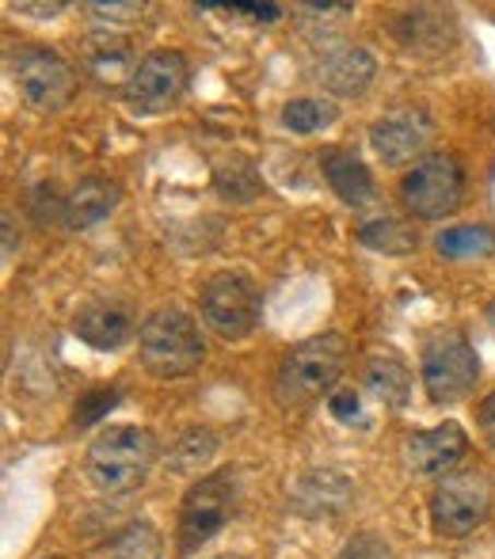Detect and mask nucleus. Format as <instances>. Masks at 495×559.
I'll return each instance as SVG.
<instances>
[{
	"instance_id": "f257e3e1",
	"label": "nucleus",
	"mask_w": 495,
	"mask_h": 559,
	"mask_svg": "<svg viewBox=\"0 0 495 559\" xmlns=\"http://www.w3.org/2000/svg\"><path fill=\"white\" fill-rule=\"evenodd\" d=\"M347 358V338L328 332L297 343L274 373V400L282 407H309L335 389Z\"/></svg>"
},
{
	"instance_id": "f03ea898",
	"label": "nucleus",
	"mask_w": 495,
	"mask_h": 559,
	"mask_svg": "<svg viewBox=\"0 0 495 559\" xmlns=\"http://www.w3.org/2000/svg\"><path fill=\"white\" fill-rule=\"evenodd\" d=\"M156 461V438L141 427H107L96 442L89 445L84 472L107 495L133 491L149 476Z\"/></svg>"
},
{
	"instance_id": "7ed1b4c3",
	"label": "nucleus",
	"mask_w": 495,
	"mask_h": 559,
	"mask_svg": "<svg viewBox=\"0 0 495 559\" xmlns=\"http://www.w3.org/2000/svg\"><path fill=\"white\" fill-rule=\"evenodd\" d=\"M138 354L149 373L172 381V377H187L199 369V361L207 358V343H202L199 324L187 312L161 309L141 324Z\"/></svg>"
},
{
	"instance_id": "20e7f679",
	"label": "nucleus",
	"mask_w": 495,
	"mask_h": 559,
	"mask_svg": "<svg viewBox=\"0 0 495 559\" xmlns=\"http://www.w3.org/2000/svg\"><path fill=\"white\" fill-rule=\"evenodd\" d=\"M237 502H240L237 472L225 468L202 476L184 495V507H179V548H184V556L199 552L214 533H222L225 522L237 514Z\"/></svg>"
},
{
	"instance_id": "39448f33",
	"label": "nucleus",
	"mask_w": 495,
	"mask_h": 559,
	"mask_svg": "<svg viewBox=\"0 0 495 559\" xmlns=\"http://www.w3.org/2000/svg\"><path fill=\"white\" fill-rule=\"evenodd\" d=\"M492 510V479L484 468H453L431 495V525L443 537H469Z\"/></svg>"
},
{
	"instance_id": "423d86ee",
	"label": "nucleus",
	"mask_w": 495,
	"mask_h": 559,
	"mask_svg": "<svg viewBox=\"0 0 495 559\" xmlns=\"http://www.w3.org/2000/svg\"><path fill=\"white\" fill-rule=\"evenodd\" d=\"M404 206L420 222H443L465 199V171H461L458 156L450 153H431L415 164L400 183Z\"/></svg>"
},
{
	"instance_id": "0eeeda50",
	"label": "nucleus",
	"mask_w": 495,
	"mask_h": 559,
	"mask_svg": "<svg viewBox=\"0 0 495 559\" xmlns=\"http://www.w3.org/2000/svg\"><path fill=\"white\" fill-rule=\"evenodd\" d=\"M259 312H263V301H259V289L248 274L225 271L214 274L202 289V320L217 338H245L256 332Z\"/></svg>"
},
{
	"instance_id": "6e6552de",
	"label": "nucleus",
	"mask_w": 495,
	"mask_h": 559,
	"mask_svg": "<svg viewBox=\"0 0 495 559\" xmlns=\"http://www.w3.org/2000/svg\"><path fill=\"white\" fill-rule=\"evenodd\" d=\"M481 361L461 332H446L423 350V384L435 404H458L473 392Z\"/></svg>"
},
{
	"instance_id": "1a4fd4ad",
	"label": "nucleus",
	"mask_w": 495,
	"mask_h": 559,
	"mask_svg": "<svg viewBox=\"0 0 495 559\" xmlns=\"http://www.w3.org/2000/svg\"><path fill=\"white\" fill-rule=\"evenodd\" d=\"M20 92L35 111H61L76 92V73L61 53L43 46H23L12 58Z\"/></svg>"
},
{
	"instance_id": "9d476101",
	"label": "nucleus",
	"mask_w": 495,
	"mask_h": 559,
	"mask_svg": "<svg viewBox=\"0 0 495 559\" xmlns=\"http://www.w3.org/2000/svg\"><path fill=\"white\" fill-rule=\"evenodd\" d=\"M187 58L176 50H156L145 61H138V73L126 84V104L141 115H161L184 96L187 88Z\"/></svg>"
},
{
	"instance_id": "9b49d317",
	"label": "nucleus",
	"mask_w": 495,
	"mask_h": 559,
	"mask_svg": "<svg viewBox=\"0 0 495 559\" xmlns=\"http://www.w3.org/2000/svg\"><path fill=\"white\" fill-rule=\"evenodd\" d=\"M374 148L385 164H404L412 156H420L427 148V141L435 138V122H431L427 111L420 107H408V111H397L370 130Z\"/></svg>"
},
{
	"instance_id": "f8f14e48",
	"label": "nucleus",
	"mask_w": 495,
	"mask_h": 559,
	"mask_svg": "<svg viewBox=\"0 0 495 559\" xmlns=\"http://www.w3.org/2000/svg\"><path fill=\"white\" fill-rule=\"evenodd\" d=\"M465 449H469V438L458 423H438V427L420 430V435L408 438L404 461L412 464V472H420V476H446V472L458 468Z\"/></svg>"
},
{
	"instance_id": "ddd939ff",
	"label": "nucleus",
	"mask_w": 495,
	"mask_h": 559,
	"mask_svg": "<svg viewBox=\"0 0 495 559\" xmlns=\"http://www.w3.org/2000/svg\"><path fill=\"white\" fill-rule=\"evenodd\" d=\"M84 69L89 76H96V84L104 88H119V84H130L138 66H133V46L126 35H115V31H99V35L84 38Z\"/></svg>"
},
{
	"instance_id": "4468645a",
	"label": "nucleus",
	"mask_w": 495,
	"mask_h": 559,
	"mask_svg": "<svg viewBox=\"0 0 495 559\" xmlns=\"http://www.w3.org/2000/svg\"><path fill=\"white\" fill-rule=\"evenodd\" d=\"M122 191L119 183H111V179H81V183L69 191L66 206H61V225L73 228V233H84V228L99 225L104 217L115 214V206H119Z\"/></svg>"
},
{
	"instance_id": "2eb2a0df",
	"label": "nucleus",
	"mask_w": 495,
	"mask_h": 559,
	"mask_svg": "<svg viewBox=\"0 0 495 559\" xmlns=\"http://www.w3.org/2000/svg\"><path fill=\"white\" fill-rule=\"evenodd\" d=\"M374 58L358 46H343V50H332L317 69V81L325 84L335 96H358V92L370 88L374 81Z\"/></svg>"
},
{
	"instance_id": "dca6fc26",
	"label": "nucleus",
	"mask_w": 495,
	"mask_h": 559,
	"mask_svg": "<svg viewBox=\"0 0 495 559\" xmlns=\"http://www.w3.org/2000/svg\"><path fill=\"white\" fill-rule=\"evenodd\" d=\"M351 499V484L343 476H335V472L328 468H317L309 472V476L297 484L294 491V510L305 518H332L340 514L343 507H347Z\"/></svg>"
},
{
	"instance_id": "f3484780",
	"label": "nucleus",
	"mask_w": 495,
	"mask_h": 559,
	"mask_svg": "<svg viewBox=\"0 0 495 559\" xmlns=\"http://www.w3.org/2000/svg\"><path fill=\"white\" fill-rule=\"evenodd\" d=\"M73 332L89 346H96V350H115V346H122L126 335H130V312L107 301L84 305L73 320Z\"/></svg>"
},
{
	"instance_id": "a211bd4d",
	"label": "nucleus",
	"mask_w": 495,
	"mask_h": 559,
	"mask_svg": "<svg viewBox=\"0 0 495 559\" xmlns=\"http://www.w3.org/2000/svg\"><path fill=\"white\" fill-rule=\"evenodd\" d=\"M320 164H325V176H328V183H332V191L340 194L347 206H366V202H374V194H377L374 176L358 156L328 148V153L320 156Z\"/></svg>"
},
{
	"instance_id": "6ab92c4d",
	"label": "nucleus",
	"mask_w": 495,
	"mask_h": 559,
	"mask_svg": "<svg viewBox=\"0 0 495 559\" xmlns=\"http://www.w3.org/2000/svg\"><path fill=\"white\" fill-rule=\"evenodd\" d=\"M366 384H370V392L381 400V404L408 407V396H412V373H408L397 358L377 354V358L366 361Z\"/></svg>"
},
{
	"instance_id": "aec40b11",
	"label": "nucleus",
	"mask_w": 495,
	"mask_h": 559,
	"mask_svg": "<svg viewBox=\"0 0 495 559\" xmlns=\"http://www.w3.org/2000/svg\"><path fill=\"white\" fill-rule=\"evenodd\" d=\"M438 251L446 259H484L495 251V233L488 225H458L438 233Z\"/></svg>"
},
{
	"instance_id": "412c9836",
	"label": "nucleus",
	"mask_w": 495,
	"mask_h": 559,
	"mask_svg": "<svg viewBox=\"0 0 495 559\" xmlns=\"http://www.w3.org/2000/svg\"><path fill=\"white\" fill-rule=\"evenodd\" d=\"M214 183L229 202H256L263 194V179L248 160H225L222 168H214Z\"/></svg>"
},
{
	"instance_id": "4be33fe9",
	"label": "nucleus",
	"mask_w": 495,
	"mask_h": 559,
	"mask_svg": "<svg viewBox=\"0 0 495 559\" xmlns=\"http://www.w3.org/2000/svg\"><path fill=\"white\" fill-rule=\"evenodd\" d=\"M363 243L366 248H374V251H385V255H408V251L415 248V228H408V225H400V222H392V217H385V222H370V225H363Z\"/></svg>"
},
{
	"instance_id": "5701e85b",
	"label": "nucleus",
	"mask_w": 495,
	"mask_h": 559,
	"mask_svg": "<svg viewBox=\"0 0 495 559\" xmlns=\"http://www.w3.org/2000/svg\"><path fill=\"white\" fill-rule=\"evenodd\" d=\"M217 449V438L210 430H187L172 449V468L176 472H195L199 464L210 461V453Z\"/></svg>"
},
{
	"instance_id": "b1692460",
	"label": "nucleus",
	"mask_w": 495,
	"mask_h": 559,
	"mask_svg": "<svg viewBox=\"0 0 495 559\" xmlns=\"http://www.w3.org/2000/svg\"><path fill=\"white\" fill-rule=\"evenodd\" d=\"M332 118L335 111L328 104H320V99H294V104H286V111H282V122L294 133H317V130H325V126H332Z\"/></svg>"
},
{
	"instance_id": "393cba45",
	"label": "nucleus",
	"mask_w": 495,
	"mask_h": 559,
	"mask_svg": "<svg viewBox=\"0 0 495 559\" xmlns=\"http://www.w3.org/2000/svg\"><path fill=\"white\" fill-rule=\"evenodd\" d=\"M119 404V392L115 389H99V392H89V396L76 404V427H92L96 419H104V412Z\"/></svg>"
},
{
	"instance_id": "a878e982",
	"label": "nucleus",
	"mask_w": 495,
	"mask_h": 559,
	"mask_svg": "<svg viewBox=\"0 0 495 559\" xmlns=\"http://www.w3.org/2000/svg\"><path fill=\"white\" fill-rule=\"evenodd\" d=\"M340 559H392V552L377 533H358V537H351L347 545H343Z\"/></svg>"
},
{
	"instance_id": "bb28decb",
	"label": "nucleus",
	"mask_w": 495,
	"mask_h": 559,
	"mask_svg": "<svg viewBox=\"0 0 495 559\" xmlns=\"http://www.w3.org/2000/svg\"><path fill=\"white\" fill-rule=\"evenodd\" d=\"M328 407H332V415L340 423H358L363 415H358V392L351 389H335L332 396H328Z\"/></svg>"
},
{
	"instance_id": "cd10ccee",
	"label": "nucleus",
	"mask_w": 495,
	"mask_h": 559,
	"mask_svg": "<svg viewBox=\"0 0 495 559\" xmlns=\"http://www.w3.org/2000/svg\"><path fill=\"white\" fill-rule=\"evenodd\" d=\"M202 8H214V12H245L248 20L259 23H274L279 20V4H202Z\"/></svg>"
},
{
	"instance_id": "c85d7f7f",
	"label": "nucleus",
	"mask_w": 495,
	"mask_h": 559,
	"mask_svg": "<svg viewBox=\"0 0 495 559\" xmlns=\"http://www.w3.org/2000/svg\"><path fill=\"white\" fill-rule=\"evenodd\" d=\"M89 12H96L99 20H130L145 12V4H89Z\"/></svg>"
},
{
	"instance_id": "c756f323",
	"label": "nucleus",
	"mask_w": 495,
	"mask_h": 559,
	"mask_svg": "<svg viewBox=\"0 0 495 559\" xmlns=\"http://www.w3.org/2000/svg\"><path fill=\"white\" fill-rule=\"evenodd\" d=\"M481 430H484V438H488V445L495 449V392L481 404Z\"/></svg>"
},
{
	"instance_id": "7c9ffc66",
	"label": "nucleus",
	"mask_w": 495,
	"mask_h": 559,
	"mask_svg": "<svg viewBox=\"0 0 495 559\" xmlns=\"http://www.w3.org/2000/svg\"><path fill=\"white\" fill-rule=\"evenodd\" d=\"M66 4H12V12H35V20H50V15H58Z\"/></svg>"
},
{
	"instance_id": "2f4dec72",
	"label": "nucleus",
	"mask_w": 495,
	"mask_h": 559,
	"mask_svg": "<svg viewBox=\"0 0 495 559\" xmlns=\"http://www.w3.org/2000/svg\"><path fill=\"white\" fill-rule=\"evenodd\" d=\"M4 255H12V217L4 214Z\"/></svg>"
},
{
	"instance_id": "473e14b6",
	"label": "nucleus",
	"mask_w": 495,
	"mask_h": 559,
	"mask_svg": "<svg viewBox=\"0 0 495 559\" xmlns=\"http://www.w3.org/2000/svg\"><path fill=\"white\" fill-rule=\"evenodd\" d=\"M488 324H492V332H495V301L488 305Z\"/></svg>"
},
{
	"instance_id": "72a5a7b5",
	"label": "nucleus",
	"mask_w": 495,
	"mask_h": 559,
	"mask_svg": "<svg viewBox=\"0 0 495 559\" xmlns=\"http://www.w3.org/2000/svg\"><path fill=\"white\" fill-rule=\"evenodd\" d=\"M50 559H61V556H50Z\"/></svg>"
}]
</instances>
